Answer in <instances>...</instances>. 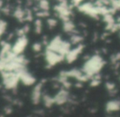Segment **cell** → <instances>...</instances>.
<instances>
[{"label":"cell","instance_id":"2","mask_svg":"<svg viewBox=\"0 0 120 117\" xmlns=\"http://www.w3.org/2000/svg\"><path fill=\"white\" fill-rule=\"evenodd\" d=\"M64 58V55L54 52L51 50H48L46 52V60L50 65H54L57 63L60 62Z\"/></svg>","mask_w":120,"mask_h":117},{"label":"cell","instance_id":"5","mask_svg":"<svg viewBox=\"0 0 120 117\" xmlns=\"http://www.w3.org/2000/svg\"><path fill=\"white\" fill-rule=\"evenodd\" d=\"M81 50H82V47H78V48L75 49V50H69L67 53V55H66V58H67L68 62H73L76 58H77L79 54H80Z\"/></svg>","mask_w":120,"mask_h":117},{"label":"cell","instance_id":"11","mask_svg":"<svg viewBox=\"0 0 120 117\" xmlns=\"http://www.w3.org/2000/svg\"><path fill=\"white\" fill-rule=\"evenodd\" d=\"M0 6H1V2H0Z\"/></svg>","mask_w":120,"mask_h":117},{"label":"cell","instance_id":"1","mask_svg":"<svg viewBox=\"0 0 120 117\" xmlns=\"http://www.w3.org/2000/svg\"><path fill=\"white\" fill-rule=\"evenodd\" d=\"M104 64L105 63L100 57L94 56L86 63L83 70L88 77H90V76H93L94 74H97L102 69Z\"/></svg>","mask_w":120,"mask_h":117},{"label":"cell","instance_id":"9","mask_svg":"<svg viewBox=\"0 0 120 117\" xmlns=\"http://www.w3.org/2000/svg\"><path fill=\"white\" fill-rule=\"evenodd\" d=\"M40 8L44 10H46L48 8V2L45 1V0H42L40 2Z\"/></svg>","mask_w":120,"mask_h":117},{"label":"cell","instance_id":"4","mask_svg":"<svg viewBox=\"0 0 120 117\" xmlns=\"http://www.w3.org/2000/svg\"><path fill=\"white\" fill-rule=\"evenodd\" d=\"M18 75H19V78H20V80L22 81L25 85H28V86L32 85V84L35 82V79L30 74H28L26 70H23L21 73H19Z\"/></svg>","mask_w":120,"mask_h":117},{"label":"cell","instance_id":"3","mask_svg":"<svg viewBox=\"0 0 120 117\" xmlns=\"http://www.w3.org/2000/svg\"><path fill=\"white\" fill-rule=\"evenodd\" d=\"M26 44H27L26 39L25 37H21V38L16 42L14 46L12 47V51L13 52L15 55H20V54L24 50Z\"/></svg>","mask_w":120,"mask_h":117},{"label":"cell","instance_id":"8","mask_svg":"<svg viewBox=\"0 0 120 117\" xmlns=\"http://www.w3.org/2000/svg\"><path fill=\"white\" fill-rule=\"evenodd\" d=\"M40 88H41V85H38L35 87V88L33 91V94H32V101L35 104L39 103L40 100Z\"/></svg>","mask_w":120,"mask_h":117},{"label":"cell","instance_id":"6","mask_svg":"<svg viewBox=\"0 0 120 117\" xmlns=\"http://www.w3.org/2000/svg\"><path fill=\"white\" fill-rule=\"evenodd\" d=\"M54 103H57L58 105H62L68 101V92L65 91H61L56 97L53 98Z\"/></svg>","mask_w":120,"mask_h":117},{"label":"cell","instance_id":"10","mask_svg":"<svg viewBox=\"0 0 120 117\" xmlns=\"http://www.w3.org/2000/svg\"><path fill=\"white\" fill-rule=\"evenodd\" d=\"M33 49L35 51H39V50H40V49H41V45H40V44H35V45H33Z\"/></svg>","mask_w":120,"mask_h":117},{"label":"cell","instance_id":"7","mask_svg":"<svg viewBox=\"0 0 120 117\" xmlns=\"http://www.w3.org/2000/svg\"><path fill=\"white\" fill-rule=\"evenodd\" d=\"M106 111L107 112H114L120 110V101H109L106 105Z\"/></svg>","mask_w":120,"mask_h":117}]
</instances>
